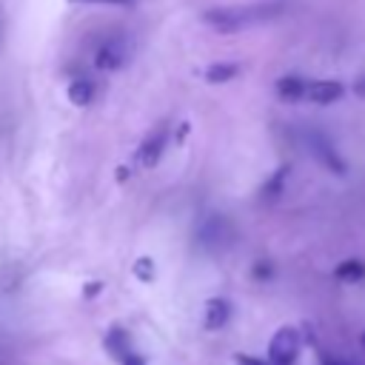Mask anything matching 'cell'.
<instances>
[{
    "instance_id": "obj_1",
    "label": "cell",
    "mask_w": 365,
    "mask_h": 365,
    "mask_svg": "<svg viewBox=\"0 0 365 365\" xmlns=\"http://www.w3.org/2000/svg\"><path fill=\"white\" fill-rule=\"evenodd\" d=\"M285 9V3H251V6H220V9H208L202 11V23H208L211 29L222 31V34H234L240 29L265 23L279 17Z\"/></svg>"
},
{
    "instance_id": "obj_2",
    "label": "cell",
    "mask_w": 365,
    "mask_h": 365,
    "mask_svg": "<svg viewBox=\"0 0 365 365\" xmlns=\"http://www.w3.org/2000/svg\"><path fill=\"white\" fill-rule=\"evenodd\" d=\"M299 356V331L285 325L268 342V365H297Z\"/></svg>"
},
{
    "instance_id": "obj_3",
    "label": "cell",
    "mask_w": 365,
    "mask_h": 365,
    "mask_svg": "<svg viewBox=\"0 0 365 365\" xmlns=\"http://www.w3.org/2000/svg\"><path fill=\"white\" fill-rule=\"evenodd\" d=\"M305 140H308L311 154H314L325 168H331L334 174H345V163H342V157L336 154L334 143H331L322 131H308V134H305Z\"/></svg>"
},
{
    "instance_id": "obj_4",
    "label": "cell",
    "mask_w": 365,
    "mask_h": 365,
    "mask_svg": "<svg viewBox=\"0 0 365 365\" xmlns=\"http://www.w3.org/2000/svg\"><path fill=\"white\" fill-rule=\"evenodd\" d=\"M345 94V86L339 80H311L305 86V100L317 103V106H331Z\"/></svg>"
},
{
    "instance_id": "obj_5",
    "label": "cell",
    "mask_w": 365,
    "mask_h": 365,
    "mask_svg": "<svg viewBox=\"0 0 365 365\" xmlns=\"http://www.w3.org/2000/svg\"><path fill=\"white\" fill-rule=\"evenodd\" d=\"M163 148H165V128L160 125V128H154V131L140 143V148H137V163H140L143 168L157 165L160 157H163Z\"/></svg>"
},
{
    "instance_id": "obj_6",
    "label": "cell",
    "mask_w": 365,
    "mask_h": 365,
    "mask_svg": "<svg viewBox=\"0 0 365 365\" xmlns=\"http://www.w3.org/2000/svg\"><path fill=\"white\" fill-rule=\"evenodd\" d=\"M123 60H125V43H123L120 37H117V40L103 43V46L97 48V54H94V66H97V68H103V71L120 68V66H123Z\"/></svg>"
},
{
    "instance_id": "obj_7",
    "label": "cell",
    "mask_w": 365,
    "mask_h": 365,
    "mask_svg": "<svg viewBox=\"0 0 365 365\" xmlns=\"http://www.w3.org/2000/svg\"><path fill=\"white\" fill-rule=\"evenodd\" d=\"M228 317H231V305H228V299H222V297H211V299L205 302V317H202V322H205L208 331H220V328L228 322Z\"/></svg>"
},
{
    "instance_id": "obj_8",
    "label": "cell",
    "mask_w": 365,
    "mask_h": 365,
    "mask_svg": "<svg viewBox=\"0 0 365 365\" xmlns=\"http://www.w3.org/2000/svg\"><path fill=\"white\" fill-rule=\"evenodd\" d=\"M305 86H308V80H302L297 74H285L277 80V94L288 103H297V100H305Z\"/></svg>"
},
{
    "instance_id": "obj_9",
    "label": "cell",
    "mask_w": 365,
    "mask_h": 365,
    "mask_svg": "<svg viewBox=\"0 0 365 365\" xmlns=\"http://www.w3.org/2000/svg\"><path fill=\"white\" fill-rule=\"evenodd\" d=\"M106 348H108V354L117 356V359H125V356L131 354V348H128V336H125L123 328H111V331H108V336H106Z\"/></svg>"
},
{
    "instance_id": "obj_10",
    "label": "cell",
    "mask_w": 365,
    "mask_h": 365,
    "mask_svg": "<svg viewBox=\"0 0 365 365\" xmlns=\"http://www.w3.org/2000/svg\"><path fill=\"white\" fill-rule=\"evenodd\" d=\"M334 277L342 282H359L365 277V262L362 259H345L334 268Z\"/></svg>"
},
{
    "instance_id": "obj_11",
    "label": "cell",
    "mask_w": 365,
    "mask_h": 365,
    "mask_svg": "<svg viewBox=\"0 0 365 365\" xmlns=\"http://www.w3.org/2000/svg\"><path fill=\"white\" fill-rule=\"evenodd\" d=\"M68 100H71L74 106H88V103L94 100V86H91V80H74V83H68Z\"/></svg>"
},
{
    "instance_id": "obj_12",
    "label": "cell",
    "mask_w": 365,
    "mask_h": 365,
    "mask_svg": "<svg viewBox=\"0 0 365 365\" xmlns=\"http://www.w3.org/2000/svg\"><path fill=\"white\" fill-rule=\"evenodd\" d=\"M285 180H288V165H279L277 171H274V177L262 185V200H277L279 194H282V185H285Z\"/></svg>"
},
{
    "instance_id": "obj_13",
    "label": "cell",
    "mask_w": 365,
    "mask_h": 365,
    "mask_svg": "<svg viewBox=\"0 0 365 365\" xmlns=\"http://www.w3.org/2000/svg\"><path fill=\"white\" fill-rule=\"evenodd\" d=\"M237 66L234 63H217V66H211V68H205V80L208 83H228V80H234L237 77Z\"/></svg>"
},
{
    "instance_id": "obj_14",
    "label": "cell",
    "mask_w": 365,
    "mask_h": 365,
    "mask_svg": "<svg viewBox=\"0 0 365 365\" xmlns=\"http://www.w3.org/2000/svg\"><path fill=\"white\" fill-rule=\"evenodd\" d=\"M134 274L148 282V279H151V259H148V257H140V259L134 262Z\"/></svg>"
},
{
    "instance_id": "obj_15",
    "label": "cell",
    "mask_w": 365,
    "mask_h": 365,
    "mask_svg": "<svg viewBox=\"0 0 365 365\" xmlns=\"http://www.w3.org/2000/svg\"><path fill=\"white\" fill-rule=\"evenodd\" d=\"M354 94H356V97H365V74H362L359 80H354Z\"/></svg>"
},
{
    "instance_id": "obj_16",
    "label": "cell",
    "mask_w": 365,
    "mask_h": 365,
    "mask_svg": "<svg viewBox=\"0 0 365 365\" xmlns=\"http://www.w3.org/2000/svg\"><path fill=\"white\" fill-rule=\"evenodd\" d=\"M123 365H145V362H143V356H140V354H128V356L123 359Z\"/></svg>"
},
{
    "instance_id": "obj_17",
    "label": "cell",
    "mask_w": 365,
    "mask_h": 365,
    "mask_svg": "<svg viewBox=\"0 0 365 365\" xmlns=\"http://www.w3.org/2000/svg\"><path fill=\"white\" fill-rule=\"evenodd\" d=\"M322 365H342V362H336V359H328V356H322Z\"/></svg>"
},
{
    "instance_id": "obj_18",
    "label": "cell",
    "mask_w": 365,
    "mask_h": 365,
    "mask_svg": "<svg viewBox=\"0 0 365 365\" xmlns=\"http://www.w3.org/2000/svg\"><path fill=\"white\" fill-rule=\"evenodd\" d=\"M359 342H362V348H365V331H362V336H359Z\"/></svg>"
}]
</instances>
